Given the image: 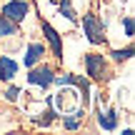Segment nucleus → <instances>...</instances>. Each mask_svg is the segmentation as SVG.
<instances>
[{"label": "nucleus", "instance_id": "nucleus-1", "mask_svg": "<svg viewBox=\"0 0 135 135\" xmlns=\"http://www.w3.org/2000/svg\"><path fill=\"white\" fill-rule=\"evenodd\" d=\"M83 30H85L88 40H90L93 45H103L105 43V28H103L98 15H93V13L85 15V18H83Z\"/></svg>", "mask_w": 135, "mask_h": 135}, {"label": "nucleus", "instance_id": "nucleus-2", "mask_svg": "<svg viewBox=\"0 0 135 135\" xmlns=\"http://www.w3.org/2000/svg\"><path fill=\"white\" fill-rule=\"evenodd\" d=\"M60 88H63V85H60ZM78 103H80V95H78V90H73V88H63V90L53 98V105L58 108L63 115L73 113V110L78 108Z\"/></svg>", "mask_w": 135, "mask_h": 135}, {"label": "nucleus", "instance_id": "nucleus-3", "mask_svg": "<svg viewBox=\"0 0 135 135\" xmlns=\"http://www.w3.org/2000/svg\"><path fill=\"white\" fill-rule=\"evenodd\" d=\"M85 68H88V75H90L93 80H103V78H105V70H108L105 58L98 55V53L85 55Z\"/></svg>", "mask_w": 135, "mask_h": 135}, {"label": "nucleus", "instance_id": "nucleus-4", "mask_svg": "<svg viewBox=\"0 0 135 135\" xmlns=\"http://www.w3.org/2000/svg\"><path fill=\"white\" fill-rule=\"evenodd\" d=\"M25 15H28V3L25 0H10V3L3 5V18L13 20V23H20Z\"/></svg>", "mask_w": 135, "mask_h": 135}, {"label": "nucleus", "instance_id": "nucleus-5", "mask_svg": "<svg viewBox=\"0 0 135 135\" xmlns=\"http://www.w3.org/2000/svg\"><path fill=\"white\" fill-rule=\"evenodd\" d=\"M53 70H50L48 65H43V68H30V73H28V83L30 85H38V88H48L50 83H53Z\"/></svg>", "mask_w": 135, "mask_h": 135}, {"label": "nucleus", "instance_id": "nucleus-6", "mask_svg": "<svg viewBox=\"0 0 135 135\" xmlns=\"http://www.w3.org/2000/svg\"><path fill=\"white\" fill-rule=\"evenodd\" d=\"M43 33H45V38H48L50 48H53L55 58H63V43H60V35H58V30H55L50 23H43Z\"/></svg>", "mask_w": 135, "mask_h": 135}, {"label": "nucleus", "instance_id": "nucleus-7", "mask_svg": "<svg viewBox=\"0 0 135 135\" xmlns=\"http://www.w3.org/2000/svg\"><path fill=\"white\" fill-rule=\"evenodd\" d=\"M45 55V45L43 43H30V48H28V53H25V68H33V65H38L40 63V58Z\"/></svg>", "mask_w": 135, "mask_h": 135}, {"label": "nucleus", "instance_id": "nucleus-8", "mask_svg": "<svg viewBox=\"0 0 135 135\" xmlns=\"http://www.w3.org/2000/svg\"><path fill=\"white\" fill-rule=\"evenodd\" d=\"M98 125L103 128V130H115L118 128V113L115 110H105L98 115Z\"/></svg>", "mask_w": 135, "mask_h": 135}, {"label": "nucleus", "instance_id": "nucleus-9", "mask_svg": "<svg viewBox=\"0 0 135 135\" xmlns=\"http://www.w3.org/2000/svg\"><path fill=\"white\" fill-rule=\"evenodd\" d=\"M18 73V63L10 58H0V80H13Z\"/></svg>", "mask_w": 135, "mask_h": 135}, {"label": "nucleus", "instance_id": "nucleus-10", "mask_svg": "<svg viewBox=\"0 0 135 135\" xmlns=\"http://www.w3.org/2000/svg\"><path fill=\"white\" fill-rule=\"evenodd\" d=\"M68 115H70V118H65V120H63V125L68 128V130H75V128L80 125V120L85 118V115H83V110H80V108H75V110H73V113H68Z\"/></svg>", "mask_w": 135, "mask_h": 135}, {"label": "nucleus", "instance_id": "nucleus-11", "mask_svg": "<svg viewBox=\"0 0 135 135\" xmlns=\"http://www.w3.org/2000/svg\"><path fill=\"white\" fill-rule=\"evenodd\" d=\"M53 83H58V85H73V88H78L83 83V78H78V75H70V73H65V75H58V78H53Z\"/></svg>", "mask_w": 135, "mask_h": 135}, {"label": "nucleus", "instance_id": "nucleus-12", "mask_svg": "<svg viewBox=\"0 0 135 135\" xmlns=\"http://www.w3.org/2000/svg\"><path fill=\"white\" fill-rule=\"evenodd\" d=\"M15 23L13 20H8V18H3L0 15V38H5V35H15Z\"/></svg>", "mask_w": 135, "mask_h": 135}, {"label": "nucleus", "instance_id": "nucleus-13", "mask_svg": "<svg viewBox=\"0 0 135 135\" xmlns=\"http://www.w3.org/2000/svg\"><path fill=\"white\" fill-rule=\"evenodd\" d=\"M58 8H60V13H63L68 20H75L78 18V13H75V8L70 5V0H58Z\"/></svg>", "mask_w": 135, "mask_h": 135}, {"label": "nucleus", "instance_id": "nucleus-14", "mask_svg": "<svg viewBox=\"0 0 135 135\" xmlns=\"http://www.w3.org/2000/svg\"><path fill=\"white\" fill-rule=\"evenodd\" d=\"M113 60L115 63H123V60H130L133 58V48H125V50H113Z\"/></svg>", "mask_w": 135, "mask_h": 135}, {"label": "nucleus", "instance_id": "nucleus-15", "mask_svg": "<svg viewBox=\"0 0 135 135\" xmlns=\"http://www.w3.org/2000/svg\"><path fill=\"white\" fill-rule=\"evenodd\" d=\"M18 95H20V90H18V88H8V93H5V98H8L10 103H15V100H18Z\"/></svg>", "mask_w": 135, "mask_h": 135}, {"label": "nucleus", "instance_id": "nucleus-16", "mask_svg": "<svg viewBox=\"0 0 135 135\" xmlns=\"http://www.w3.org/2000/svg\"><path fill=\"white\" fill-rule=\"evenodd\" d=\"M123 25H125V35H128V38H133V18H130V15L123 20Z\"/></svg>", "mask_w": 135, "mask_h": 135}, {"label": "nucleus", "instance_id": "nucleus-17", "mask_svg": "<svg viewBox=\"0 0 135 135\" xmlns=\"http://www.w3.org/2000/svg\"><path fill=\"white\" fill-rule=\"evenodd\" d=\"M50 120H53V113H45V118H35V123H38V125H48Z\"/></svg>", "mask_w": 135, "mask_h": 135}, {"label": "nucleus", "instance_id": "nucleus-18", "mask_svg": "<svg viewBox=\"0 0 135 135\" xmlns=\"http://www.w3.org/2000/svg\"><path fill=\"white\" fill-rule=\"evenodd\" d=\"M53 3H58V0H53Z\"/></svg>", "mask_w": 135, "mask_h": 135}]
</instances>
